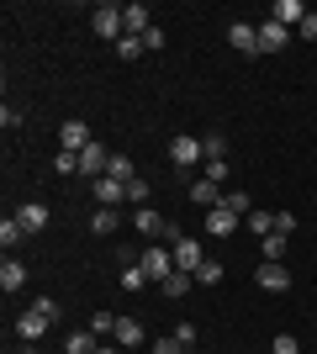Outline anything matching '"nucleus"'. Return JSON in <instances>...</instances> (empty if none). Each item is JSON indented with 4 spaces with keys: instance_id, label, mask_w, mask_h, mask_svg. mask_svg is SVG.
<instances>
[{
    "instance_id": "nucleus-1",
    "label": "nucleus",
    "mask_w": 317,
    "mask_h": 354,
    "mask_svg": "<svg viewBox=\"0 0 317 354\" xmlns=\"http://www.w3.org/2000/svg\"><path fill=\"white\" fill-rule=\"evenodd\" d=\"M48 323H59V307L43 296V301H32V307L16 317V339H21V344H37L48 333Z\"/></svg>"
},
{
    "instance_id": "nucleus-2",
    "label": "nucleus",
    "mask_w": 317,
    "mask_h": 354,
    "mask_svg": "<svg viewBox=\"0 0 317 354\" xmlns=\"http://www.w3.org/2000/svg\"><path fill=\"white\" fill-rule=\"evenodd\" d=\"M137 270H143V275H148L153 286H164L169 275H175V254H169V249H143V259H137Z\"/></svg>"
},
{
    "instance_id": "nucleus-3",
    "label": "nucleus",
    "mask_w": 317,
    "mask_h": 354,
    "mask_svg": "<svg viewBox=\"0 0 317 354\" xmlns=\"http://www.w3.org/2000/svg\"><path fill=\"white\" fill-rule=\"evenodd\" d=\"M90 27L95 37H127V27H122V6H111V0H101L90 11Z\"/></svg>"
},
{
    "instance_id": "nucleus-4",
    "label": "nucleus",
    "mask_w": 317,
    "mask_h": 354,
    "mask_svg": "<svg viewBox=\"0 0 317 354\" xmlns=\"http://www.w3.org/2000/svg\"><path fill=\"white\" fill-rule=\"evenodd\" d=\"M169 254H175V270H191V275L206 265V254H201V238H185V233L169 243Z\"/></svg>"
},
{
    "instance_id": "nucleus-5",
    "label": "nucleus",
    "mask_w": 317,
    "mask_h": 354,
    "mask_svg": "<svg viewBox=\"0 0 317 354\" xmlns=\"http://www.w3.org/2000/svg\"><path fill=\"white\" fill-rule=\"evenodd\" d=\"M95 143V138H90V127H85V122H64V127H59V148H64V153H85V148H90Z\"/></svg>"
},
{
    "instance_id": "nucleus-6",
    "label": "nucleus",
    "mask_w": 317,
    "mask_h": 354,
    "mask_svg": "<svg viewBox=\"0 0 317 354\" xmlns=\"http://www.w3.org/2000/svg\"><path fill=\"white\" fill-rule=\"evenodd\" d=\"M201 227H206L211 238H227V233H238V227H243V217H238V212H227L222 201H217V207L206 212V222H201Z\"/></svg>"
},
{
    "instance_id": "nucleus-7",
    "label": "nucleus",
    "mask_w": 317,
    "mask_h": 354,
    "mask_svg": "<svg viewBox=\"0 0 317 354\" xmlns=\"http://www.w3.org/2000/svg\"><path fill=\"white\" fill-rule=\"evenodd\" d=\"M254 281H259V291H291V270H286V265H270V259H259Z\"/></svg>"
},
{
    "instance_id": "nucleus-8",
    "label": "nucleus",
    "mask_w": 317,
    "mask_h": 354,
    "mask_svg": "<svg viewBox=\"0 0 317 354\" xmlns=\"http://www.w3.org/2000/svg\"><path fill=\"white\" fill-rule=\"evenodd\" d=\"M227 43L238 48L243 59H259V27H249V21H233V27H227Z\"/></svg>"
},
{
    "instance_id": "nucleus-9",
    "label": "nucleus",
    "mask_w": 317,
    "mask_h": 354,
    "mask_svg": "<svg viewBox=\"0 0 317 354\" xmlns=\"http://www.w3.org/2000/svg\"><path fill=\"white\" fill-rule=\"evenodd\" d=\"M122 27H127V37H143V32L153 27V11L143 0H133V6H122Z\"/></svg>"
},
{
    "instance_id": "nucleus-10",
    "label": "nucleus",
    "mask_w": 317,
    "mask_h": 354,
    "mask_svg": "<svg viewBox=\"0 0 317 354\" xmlns=\"http://www.w3.org/2000/svg\"><path fill=\"white\" fill-rule=\"evenodd\" d=\"M270 21H280V27L296 32L307 21V6H302V0H275V6H270Z\"/></svg>"
},
{
    "instance_id": "nucleus-11",
    "label": "nucleus",
    "mask_w": 317,
    "mask_h": 354,
    "mask_svg": "<svg viewBox=\"0 0 317 354\" xmlns=\"http://www.w3.org/2000/svg\"><path fill=\"white\" fill-rule=\"evenodd\" d=\"M286 43H291V27H280V21L265 16V27H259V53H280Z\"/></svg>"
},
{
    "instance_id": "nucleus-12",
    "label": "nucleus",
    "mask_w": 317,
    "mask_h": 354,
    "mask_svg": "<svg viewBox=\"0 0 317 354\" xmlns=\"http://www.w3.org/2000/svg\"><path fill=\"white\" fill-rule=\"evenodd\" d=\"M106 169H111V153H106L101 143H90L85 153H79V175H90V180H101Z\"/></svg>"
},
{
    "instance_id": "nucleus-13",
    "label": "nucleus",
    "mask_w": 317,
    "mask_h": 354,
    "mask_svg": "<svg viewBox=\"0 0 317 354\" xmlns=\"http://www.w3.org/2000/svg\"><path fill=\"white\" fill-rule=\"evenodd\" d=\"M27 286V265L16 259V254H6V265H0V291L11 296V291H21Z\"/></svg>"
},
{
    "instance_id": "nucleus-14",
    "label": "nucleus",
    "mask_w": 317,
    "mask_h": 354,
    "mask_svg": "<svg viewBox=\"0 0 317 354\" xmlns=\"http://www.w3.org/2000/svg\"><path fill=\"white\" fill-rule=\"evenodd\" d=\"M117 201H127V185L111 180V175H101V180H95V207H111V212H117Z\"/></svg>"
},
{
    "instance_id": "nucleus-15",
    "label": "nucleus",
    "mask_w": 317,
    "mask_h": 354,
    "mask_svg": "<svg viewBox=\"0 0 317 354\" xmlns=\"http://www.w3.org/2000/svg\"><path fill=\"white\" fill-rule=\"evenodd\" d=\"M169 159L180 164V169H191L196 159H206V153H201V138H175V143H169Z\"/></svg>"
},
{
    "instance_id": "nucleus-16",
    "label": "nucleus",
    "mask_w": 317,
    "mask_h": 354,
    "mask_svg": "<svg viewBox=\"0 0 317 354\" xmlns=\"http://www.w3.org/2000/svg\"><path fill=\"white\" fill-rule=\"evenodd\" d=\"M133 227H137V233H143V238H159V233H169V222L159 217V212H153V207H137Z\"/></svg>"
},
{
    "instance_id": "nucleus-17",
    "label": "nucleus",
    "mask_w": 317,
    "mask_h": 354,
    "mask_svg": "<svg viewBox=\"0 0 317 354\" xmlns=\"http://www.w3.org/2000/svg\"><path fill=\"white\" fill-rule=\"evenodd\" d=\"M111 339H117L122 349H137V344H143V323H137V317H117V333H111Z\"/></svg>"
},
{
    "instance_id": "nucleus-18",
    "label": "nucleus",
    "mask_w": 317,
    "mask_h": 354,
    "mask_svg": "<svg viewBox=\"0 0 317 354\" xmlns=\"http://www.w3.org/2000/svg\"><path fill=\"white\" fill-rule=\"evenodd\" d=\"M16 217H21V227H27V233H43V227H48V207H43V201H27Z\"/></svg>"
},
{
    "instance_id": "nucleus-19",
    "label": "nucleus",
    "mask_w": 317,
    "mask_h": 354,
    "mask_svg": "<svg viewBox=\"0 0 317 354\" xmlns=\"http://www.w3.org/2000/svg\"><path fill=\"white\" fill-rule=\"evenodd\" d=\"M191 286H196V275H191V270H175V275H169V281H164V286H159V291H164V296H169V301H180V296H185V291H191Z\"/></svg>"
},
{
    "instance_id": "nucleus-20",
    "label": "nucleus",
    "mask_w": 317,
    "mask_h": 354,
    "mask_svg": "<svg viewBox=\"0 0 317 354\" xmlns=\"http://www.w3.org/2000/svg\"><path fill=\"white\" fill-rule=\"evenodd\" d=\"M21 238H27V227H21V217H6V222H0V249H6V254H11L16 243H21Z\"/></svg>"
},
{
    "instance_id": "nucleus-21",
    "label": "nucleus",
    "mask_w": 317,
    "mask_h": 354,
    "mask_svg": "<svg viewBox=\"0 0 317 354\" xmlns=\"http://www.w3.org/2000/svg\"><path fill=\"white\" fill-rule=\"evenodd\" d=\"M191 201H196V207H217V201H222V191H217V185H211V180H196V185H191Z\"/></svg>"
},
{
    "instance_id": "nucleus-22",
    "label": "nucleus",
    "mask_w": 317,
    "mask_h": 354,
    "mask_svg": "<svg viewBox=\"0 0 317 354\" xmlns=\"http://www.w3.org/2000/svg\"><path fill=\"white\" fill-rule=\"evenodd\" d=\"M101 349V344H95V333L90 328H85V333H69V339H64V354H95Z\"/></svg>"
},
{
    "instance_id": "nucleus-23",
    "label": "nucleus",
    "mask_w": 317,
    "mask_h": 354,
    "mask_svg": "<svg viewBox=\"0 0 317 354\" xmlns=\"http://www.w3.org/2000/svg\"><path fill=\"white\" fill-rule=\"evenodd\" d=\"M106 175H111V180H122V185H133V180H137V169H133V159H127V153H111V169H106Z\"/></svg>"
},
{
    "instance_id": "nucleus-24",
    "label": "nucleus",
    "mask_w": 317,
    "mask_h": 354,
    "mask_svg": "<svg viewBox=\"0 0 317 354\" xmlns=\"http://www.w3.org/2000/svg\"><path fill=\"white\" fill-rule=\"evenodd\" d=\"M243 227H249V233H259V238H270V233H275V212H249V217H243Z\"/></svg>"
},
{
    "instance_id": "nucleus-25",
    "label": "nucleus",
    "mask_w": 317,
    "mask_h": 354,
    "mask_svg": "<svg viewBox=\"0 0 317 354\" xmlns=\"http://www.w3.org/2000/svg\"><path fill=\"white\" fill-rule=\"evenodd\" d=\"M259 243H265V259H270V265L286 259V233H270V238H259Z\"/></svg>"
},
{
    "instance_id": "nucleus-26",
    "label": "nucleus",
    "mask_w": 317,
    "mask_h": 354,
    "mask_svg": "<svg viewBox=\"0 0 317 354\" xmlns=\"http://www.w3.org/2000/svg\"><path fill=\"white\" fill-rule=\"evenodd\" d=\"M90 227H95V233H117V212H111V207H95V217H90Z\"/></svg>"
},
{
    "instance_id": "nucleus-27",
    "label": "nucleus",
    "mask_w": 317,
    "mask_h": 354,
    "mask_svg": "<svg viewBox=\"0 0 317 354\" xmlns=\"http://www.w3.org/2000/svg\"><path fill=\"white\" fill-rule=\"evenodd\" d=\"M148 48H143V37H117V59H143Z\"/></svg>"
},
{
    "instance_id": "nucleus-28",
    "label": "nucleus",
    "mask_w": 317,
    "mask_h": 354,
    "mask_svg": "<svg viewBox=\"0 0 317 354\" xmlns=\"http://www.w3.org/2000/svg\"><path fill=\"white\" fill-rule=\"evenodd\" d=\"M90 333H95V339L117 333V317H111V312H95V317H90Z\"/></svg>"
},
{
    "instance_id": "nucleus-29",
    "label": "nucleus",
    "mask_w": 317,
    "mask_h": 354,
    "mask_svg": "<svg viewBox=\"0 0 317 354\" xmlns=\"http://www.w3.org/2000/svg\"><path fill=\"white\" fill-rule=\"evenodd\" d=\"M222 207H227V212H238V217H249V212H254V201H249L243 191H233V196H222Z\"/></svg>"
},
{
    "instance_id": "nucleus-30",
    "label": "nucleus",
    "mask_w": 317,
    "mask_h": 354,
    "mask_svg": "<svg viewBox=\"0 0 317 354\" xmlns=\"http://www.w3.org/2000/svg\"><path fill=\"white\" fill-rule=\"evenodd\" d=\"M222 281V265H217V259H206V265L196 270V286H217Z\"/></svg>"
},
{
    "instance_id": "nucleus-31",
    "label": "nucleus",
    "mask_w": 317,
    "mask_h": 354,
    "mask_svg": "<svg viewBox=\"0 0 317 354\" xmlns=\"http://www.w3.org/2000/svg\"><path fill=\"white\" fill-rule=\"evenodd\" d=\"M222 133H206V138H201V153H206V159H222Z\"/></svg>"
},
{
    "instance_id": "nucleus-32",
    "label": "nucleus",
    "mask_w": 317,
    "mask_h": 354,
    "mask_svg": "<svg viewBox=\"0 0 317 354\" xmlns=\"http://www.w3.org/2000/svg\"><path fill=\"white\" fill-rule=\"evenodd\" d=\"M270 354H302V344L291 339V333H275V344H270Z\"/></svg>"
},
{
    "instance_id": "nucleus-33",
    "label": "nucleus",
    "mask_w": 317,
    "mask_h": 354,
    "mask_svg": "<svg viewBox=\"0 0 317 354\" xmlns=\"http://www.w3.org/2000/svg\"><path fill=\"white\" fill-rule=\"evenodd\" d=\"M201 180H211V185H222V180H227V159H206V175H201Z\"/></svg>"
},
{
    "instance_id": "nucleus-34",
    "label": "nucleus",
    "mask_w": 317,
    "mask_h": 354,
    "mask_svg": "<svg viewBox=\"0 0 317 354\" xmlns=\"http://www.w3.org/2000/svg\"><path fill=\"white\" fill-rule=\"evenodd\" d=\"M143 286H148L143 270H122V291H143Z\"/></svg>"
},
{
    "instance_id": "nucleus-35",
    "label": "nucleus",
    "mask_w": 317,
    "mask_h": 354,
    "mask_svg": "<svg viewBox=\"0 0 317 354\" xmlns=\"http://www.w3.org/2000/svg\"><path fill=\"white\" fill-rule=\"evenodd\" d=\"M53 169H59V175H75V169H79V153H64V148H59V159H53Z\"/></svg>"
},
{
    "instance_id": "nucleus-36",
    "label": "nucleus",
    "mask_w": 317,
    "mask_h": 354,
    "mask_svg": "<svg viewBox=\"0 0 317 354\" xmlns=\"http://www.w3.org/2000/svg\"><path fill=\"white\" fill-rule=\"evenodd\" d=\"M296 37H302V43H317V11H307V21L296 27Z\"/></svg>"
},
{
    "instance_id": "nucleus-37",
    "label": "nucleus",
    "mask_w": 317,
    "mask_h": 354,
    "mask_svg": "<svg viewBox=\"0 0 317 354\" xmlns=\"http://www.w3.org/2000/svg\"><path fill=\"white\" fill-rule=\"evenodd\" d=\"M127 201H133V207H148V185H143V180H133V185H127Z\"/></svg>"
},
{
    "instance_id": "nucleus-38",
    "label": "nucleus",
    "mask_w": 317,
    "mask_h": 354,
    "mask_svg": "<svg viewBox=\"0 0 317 354\" xmlns=\"http://www.w3.org/2000/svg\"><path fill=\"white\" fill-rule=\"evenodd\" d=\"M175 339H180V349H196V323H180V328H175Z\"/></svg>"
},
{
    "instance_id": "nucleus-39",
    "label": "nucleus",
    "mask_w": 317,
    "mask_h": 354,
    "mask_svg": "<svg viewBox=\"0 0 317 354\" xmlns=\"http://www.w3.org/2000/svg\"><path fill=\"white\" fill-rule=\"evenodd\" d=\"M153 354H191V349H180V339L169 333V339H159V344H153Z\"/></svg>"
},
{
    "instance_id": "nucleus-40",
    "label": "nucleus",
    "mask_w": 317,
    "mask_h": 354,
    "mask_svg": "<svg viewBox=\"0 0 317 354\" xmlns=\"http://www.w3.org/2000/svg\"><path fill=\"white\" fill-rule=\"evenodd\" d=\"M275 233L291 238V233H296V217H291V212H275Z\"/></svg>"
},
{
    "instance_id": "nucleus-41",
    "label": "nucleus",
    "mask_w": 317,
    "mask_h": 354,
    "mask_svg": "<svg viewBox=\"0 0 317 354\" xmlns=\"http://www.w3.org/2000/svg\"><path fill=\"white\" fill-rule=\"evenodd\" d=\"M143 48H148V53H153V48H164V32L148 27V32H143Z\"/></svg>"
},
{
    "instance_id": "nucleus-42",
    "label": "nucleus",
    "mask_w": 317,
    "mask_h": 354,
    "mask_svg": "<svg viewBox=\"0 0 317 354\" xmlns=\"http://www.w3.org/2000/svg\"><path fill=\"white\" fill-rule=\"evenodd\" d=\"M95 354H127V349H122V344H101Z\"/></svg>"
},
{
    "instance_id": "nucleus-43",
    "label": "nucleus",
    "mask_w": 317,
    "mask_h": 354,
    "mask_svg": "<svg viewBox=\"0 0 317 354\" xmlns=\"http://www.w3.org/2000/svg\"><path fill=\"white\" fill-rule=\"evenodd\" d=\"M21 354H32V349H21Z\"/></svg>"
}]
</instances>
